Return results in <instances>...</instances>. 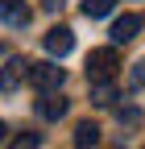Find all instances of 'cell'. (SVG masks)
<instances>
[{
  "instance_id": "obj_9",
  "label": "cell",
  "mask_w": 145,
  "mask_h": 149,
  "mask_svg": "<svg viewBox=\"0 0 145 149\" xmlns=\"http://www.w3.org/2000/svg\"><path fill=\"white\" fill-rule=\"evenodd\" d=\"M100 141V128L91 124V120H83L79 128H75V145H96Z\"/></svg>"
},
{
  "instance_id": "obj_7",
  "label": "cell",
  "mask_w": 145,
  "mask_h": 149,
  "mask_svg": "<svg viewBox=\"0 0 145 149\" xmlns=\"http://www.w3.org/2000/svg\"><path fill=\"white\" fill-rule=\"evenodd\" d=\"M0 17H4L8 25H29V8H25V0H0Z\"/></svg>"
},
{
  "instance_id": "obj_10",
  "label": "cell",
  "mask_w": 145,
  "mask_h": 149,
  "mask_svg": "<svg viewBox=\"0 0 145 149\" xmlns=\"http://www.w3.org/2000/svg\"><path fill=\"white\" fill-rule=\"evenodd\" d=\"M112 0H83V17H108Z\"/></svg>"
},
{
  "instance_id": "obj_4",
  "label": "cell",
  "mask_w": 145,
  "mask_h": 149,
  "mask_svg": "<svg viewBox=\"0 0 145 149\" xmlns=\"http://www.w3.org/2000/svg\"><path fill=\"white\" fill-rule=\"evenodd\" d=\"M75 50V33H70L66 25H54L46 33V54H54V58H66V54Z\"/></svg>"
},
{
  "instance_id": "obj_2",
  "label": "cell",
  "mask_w": 145,
  "mask_h": 149,
  "mask_svg": "<svg viewBox=\"0 0 145 149\" xmlns=\"http://www.w3.org/2000/svg\"><path fill=\"white\" fill-rule=\"evenodd\" d=\"M29 83L38 91H58L66 83V70L58 62H29Z\"/></svg>"
},
{
  "instance_id": "obj_3",
  "label": "cell",
  "mask_w": 145,
  "mask_h": 149,
  "mask_svg": "<svg viewBox=\"0 0 145 149\" xmlns=\"http://www.w3.org/2000/svg\"><path fill=\"white\" fill-rule=\"evenodd\" d=\"M141 13H124V17H116V21H112V29H108V33H112V42L116 46H124V42H133V37L141 33Z\"/></svg>"
},
{
  "instance_id": "obj_14",
  "label": "cell",
  "mask_w": 145,
  "mask_h": 149,
  "mask_svg": "<svg viewBox=\"0 0 145 149\" xmlns=\"http://www.w3.org/2000/svg\"><path fill=\"white\" fill-rule=\"evenodd\" d=\"M4 141H8V124L0 120V145H4Z\"/></svg>"
},
{
  "instance_id": "obj_13",
  "label": "cell",
  "mask_w": 145,
  "mask_h": 149,
  "mask_svg": "<svg viewBox=\"0 0 145 149\" xmlns=\"http://www.w3.org/2000/svg\"><path fill=\"white\" fill-rule=\"evenodd\" d=\"M42 8H46V13H58V8H62V0H42Z\"/></svg>"
},
{
  "instance_id": "obj_1",
  "label": "cell",
  "mask_w": 145,
  "mask_h": 149,
  "mask_svg": "<svg viewBox=\"0 0 145 149\" xmlns=\"http://www.w3.org/2000/svg\"><path fill=\"white\" fill-rule=\"evenodd\" d=\"M116 66H120V58H116V50H112V46H104V50H91V54H87V79H91V83L112 79Z\"/></svg>"
},
{
  "instance_id": "obj_5",
  "label": "cell",
  "mask_w": 145,
  "mask_h": 149,
  "mask_svg": "<svg viewBox=\"0 0 145 149\" xmlns=\"http://www.w3.org/2000/svg\"><path fill=\"white\" fill-rule=\"evenodd\" d=\"M21 79H29V62L25 58H8L4 66H0V91H17Z\"/></svg>"
},
{
  "instance_id": "obj_12",
  "label": "cell",
  "mask_w": 145,
  "mask_h": 149,
  "mask_svg": "<svg viewBox=\"0 0 145 149\" xmlns=\"http://www.w3.org/2000/svg\"><path fill=\"white\" fill-rule=\"evenodd\" d=\"M129 83H133V87H145V58H141V62L133 66V74H129Z\"/></svg>"
},
{
  "instance_id": "obj_11",
  "label": "cell",
  "mask_w": 145,
  "mask_h": 149,
  "mask_svg": "<svg viewBox=\"0 0 145 149\" xmlns=\"http://www.w3.org/2000/svg\"><path fill=\"white\" fill-rule=\"evenodd\" d=\"M13 145H17V149H33V145H42V133H21Z\"/></svg>"
},
{
  "instance_id": "obj_8",
  "label": "cell",
  "mask_w": 145,
  "mask_h": 149,
  "mask_svg": "<svg viewBox=\"0 0 145 149\" xmlns=\"http://www.w3.org/2000/svg\"><path fill=\"white\" fill-rule=\"evenodd\" d=\"M91 104H100V108H112V104H116V87H112V79L91 83Z\"/></svg>"
},
{
  "instance_id": "obj_6",
  "label": "cell",
  "mask_w": 145,
  "mask_h": 149,
  "mask_svg": "<svg viewBox=\"0 0 145 149\" xmlns=\"http://www.w3.org/2000/svg\"><path fill=\"white\" fill-rule=\"evenodd\" d=\"M38 116H42V120H62V116H66V100L58 95V91H42V100H38Z\"/></svg>"
}]
</instances>
